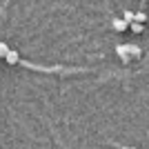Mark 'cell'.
Returning a JSON list of instances; mask_svg holds the SVG:
<instances>
[{
	"label": "cell",
	"instance_id": "cell-1",
	"mask_svg": "<svg viewBox=\"0 0 149 149\" xmlns=\"http://www.w3.org/2000/svg\"><path fill=\"white\" fill-rule=\"evenodd\" d=\"M5 60L9 62V65H16V62H20V56H18V51L9 49V51H7V56H5Z\"/></svg>",
	"mask_w": 149,
	"mask_h": 149
},
{
	"label": "cell",
	"instance_id": "cell-2",
	"mask_svg": "<svg viewBox=\"0 0 149 149\" xmlns=\"http://www.w3.org/2000/svg\"><path fill=\"white\" fill-rule=\"evenodd\" d=\"M123 47L129 56H140V47H138V45H123Z\"/></svg>",
	"mask_w": 149,
	"mask_h": 149
},
{
	"label": "cell",
	"instance_id": "cell-3",
	"mask_svg": "<svg viewBox=\"0 0 149 149\" xmlns=\"http://www.w3.org/2000/svg\"><path fill=\"white\" fill-rule=\"evenodd\" d=\"M111 25H113V29H116V31H125V29H127V22H125L123 18H113Z\"/></svg>",
	"mask_w": 149,
	"mask_h": 149
},
{
	"label": "cell",
	"instance_id": "cell-4",
	"mask_svg": "<svg viewBox=\"0 0 149 149\" xmlns=\"http://www.w3.org/2000/svg\"><path fill=\"white\" fill-rule=\"evenodd\" d=\"M116 54H118V56L120 58H123V62H129V54H127V51H125V47H123V45H118V47H116Z\"/></svg>",
	"mask_w": 149,
	"mask_h": 149
},
{
	"label": "cell",
	"instance_id": "cell-5",
	"mask_svg": "<svg viewBox=\"0 0 149 149\" xmlns=\"http://www.w3.org/2000/svg\"><path fill=\"white\" fill-rule=\"evenodd\" d=\"M129 27L134 33H143V29H145V25H140V22H129Z\"/></svg>",
	"mask_w": 149,
	"mask_h": 149
},
{
	"label": "cell",
	"instance_id": "cell-6",
	"mask_svg": "<svg viewBox=\"0 0 149 149\" xmlns=\"http://www.w3.org/2000/svg\"><path fill=\"white\" fill-rule=\"evenodd\" d=\"M145 20H147V16H145L143 11H140V13H134V22H140V25H143Z\"/></svg>",
	"mask_w": 149,
	"mask_h": 149
},
{
	"label": "cell",
	"instance_id": "cell-7",
	"mask_svg": "<svg viewBox=\"0 0 149 149\" xmlns=\"http://www.w3.org/2000/svg\"><path fill=\"white\" fill-rule=\"evenodd\" d=\"M123 20H125V22H127V27H129V22H134V11H125Z\"/></svg>",
	"mask_w": 149,
	"mask_h": 149
},
{
	"label": "cell",
	"instance_id": "cell-8",
	"mask_svg": "<svg viewBox=\"0 0 149 149\" xmlns=\"http://www.w3.org/2000/svg\"><path fill=\"white\" fill-rule=\"evenodd\" d=\"M7 51H9L7 42H2V40H0V58H5V56H7Z\"/></svg>",
	"mask_w": 149,
	"mask_h": 149
},
{
	"label": "cell",
	"instance_id": "cell-9",
	"mask_svg": "<svg viewBox=\"0 0 149 149\" xmlns=\"http://www.w3.org/2000/svg\"><path fill=\"white\" fill-rule=\"evenodd\" d=\"M120 149H136V147H120Z\"/></svg>",
	"mask_w": 149,
	"mask_h": 149
}]
</instances>
